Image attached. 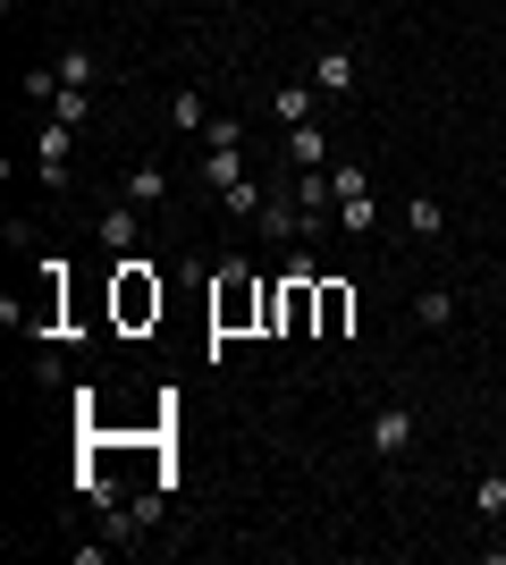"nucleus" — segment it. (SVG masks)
<instances>
[{"label":"nucleus","mask_w":506,"mask_h":565,"mask_svg":"<svg viewBox=\"0 0 506 565\" xmlns=\"http://www.w3.org/2000/svg\"><path fill=\"white\" fill-rule=\"evenodd\" d=\"M119 194H127V203H144V212H161V203H169V169L161 161H136L119 178Z\"/></svg>","instance_id":"obj_12"},{"label":"nucleus","mask_w":506,"mask_h":565,"mask_svg":"<svg viewBox=\"0 0 506 565\" xmlns=\"http://www.w3.org/2000/svg\"><path fill=\"white\" fill-rule=\"evenodd\" d=\"M346 321H355V287L321 270V321H313V338H346Z\"/></svg>","instance_id":"obj_10"},{"label":"nucleus","mask_w":506,"mask_h":565,"mask_svg":"<svg viewBox=\"0 0 506 565\" xmlns=\"http://www.w3.org/2000/svg\"><path fill=\"white\" fill-rule=\"evenodd\" d=\"M161 118H169V136H212V102H203V85H177Z\"/></svg>","instance_id":"obj_8"},{"label":"nucleus","mask_w":506,"mask_h":565,"mask_svg":"<svg viewBox=\"0 0 506 565\" xmlns=\"http://www.w3.org/2000/svg\"><path fill=\"white\" fill-rule=\"evenodd\" d=\"M413 430H422V423H413V405H372V430H363V448L380 456V465H397V456L413 448Z\"/></svg>","instance_id":"obj_4"},{"label":"nucleus","mask_w":506,"mask_h":565,"mask_svg":"<svg viewBox=\"0 0 506 565\" xmlns=\"http://www.w3.org/2000/svg\"><path fill=\"white\" fill-rule=\"evenodd\" d=\"M304 76H313V85H321L330 102H337V94H355V51H346V43H321Z\"/></svg>","instance_id":"obj_6"},{"label":"nucleus","mask_w":506,"mask_h":565,"mask_svg":"<svg viewBox=\"0 0 506 565\" xmlns=\"http://www.w3.org/2000/svg\"><path fill=\"white\" fill-rule=\"evenodd\" d=\"M313 228H321V220L304 212L295 194H288V203H262V236H270V245H304V236H313Z\"/></svg>","instance_id":"obj_7"},{"label":"nucleus","mask_w":506,"mask_h":565,"mask_svg":"<svg viewBox=\"0 0 506 565\" xmlns=\"http://www.w3.org/2000/svg\"><path fill=\"white\" fill-rule=\"evenodd\" d=\"M406 236H422V245H431V236H448V212H439L431 194H413V203H406Z\"/></svg>","instance_id":"obj_15"},{"label":"nucleus","mask_w":506,"mask_h":565,"mask_svg":"<svg viewBox=\"0 0 506 565\" xmlns=\"http://www.w3.org/2000/svg\"><path fill=\"white\" fill-rule=\"evenodd\" d=\"M161 305H169L161 270H152L144 254H119V270H110V321H119V330H152Z\"/></svg>","instance_id":"obj_2"},{"label":"nucleus","mask_w":506,"mask_h":565,"mask_svg":"<svg viewBox=\"0 0 506 565\" xmlns=\"http://www.w3.org/2000/svg\"><path fill=\"white\" fill-rule=\"evenodd\" d=\"M51 118H60V127H85V94H76V85H60V102H51Z\"/></svg>","instance_id":"obj_20"},{"label":"nucleus","mask_w":506,"mask_h":565,"mask_svg":"<svg viewBox=\"0 0 506 565\" xmlns=\"http://www.w3.org/2000/svg\"><path fill=\"white\" fill-rule=\"evenodd\" d=\"M18 94H25V102H60V68H25Z\"/></svg>","instance_id":"obj_19"},{"label":"nucleus","mask_w":506,"mask_h":565,"mask_svg":"<svg viewBox=\"0 0 506 565\" xmlns=\"http://www.w3.org/2000/svg\"><path fill=\"white\" fill-rule=\"evenodd\" d=\"M219 212H228V220H262V178L228 186V194H219Z\"/></svg>","instance_id":"obj_18"},{"label":"nucleus","mask_w":506,"mask_h":565,"mask_svg":"<svg viewBox=\"0 0 506 565\" xmlns=\"http://www.w3.org/2000/svg\"><path fill=\"white\" fill-rule=\"evenodd\" d=\"M321 102H330V94H321L313 76H279V85H270V110H279V127H313Z\"/></svg>","instance_id":"obj_5"},{"label":"nucleus","mask_w":506,"mask_h":565,"mask_svg":"<svg viewBox=\"0 0 506 565\" xmlns=\"http://www.w3.org/2000/svg\"><path fill=\"white\" fill-rule=\"evenodd\" d=\"M51 68H60V85H76V94H94V51H60V60H51Z\"/></svg>","instance_id":"obj_17"},{"label":"nucleus","mask_w":506,"mask_h":565,"mask_svg":"<svg viewBox=\"0 0 506 565\" xmlns=\"http://www.w3.org/2000/svg\"><path fill=\"white\" fill-rule=\"evenodd\" d=\"M473 515H482V523H506V472H482V481H473Z\"/></svg>","instance_id":"obj_16"},{"label":"nucleus","mask_w":506,"mask_h":565,"mask_svg":"<svg viewBox=\"0 0 506 565\" xmlns=\"http://www.w3.org/2000/svg\"><path fill=\"white\" fill-rule=\"evenodd\" d=\"M288 161L295 169H330V127H321V118L313 127H288Z\"/></svg>","instance_id":"obj_14"},{"label":"nucleus","mask_w":506,"mask_h":565,"mask_svg":"<svg viewBox=\"0 0 506 565\" xmlns=\"http://www.w3.org/2000/svg\"><path fill=\"white\" fill-rule=\"evenodd\" d=\"M330 186H337V228L363 236L372 220H380V203H372V178H363L355 161H330Z\"/></svg>","instance_id":"obj_3"},{"label":"nucleus","mask_w":506,"mask_h":565,"mask_svg":"<svg viewBox=\"0 0 506 565\" xmlns=\"http://www.w3.org/2000/svg\"><path fill=\"white\" fill-rule=\"evenodd\" d=\"M94 236L110 245V254H136V236H144V203H110V212L94 220Z\"/></svg>","instance_id":"obj_9"},{"label":"nucleus","mask_w":506,"mask_h":565,"mask_svg":"<svg viewBox=\"0 0 506 565\" xmlns=\"http://www.w3.org/2000/svg\"><path fill=\"white\" fill-rule=\"evenodd\" d=\"M270 321V279H254V262H219L212 270V354L219 338H245Z\"/></svg>","instance_id":"obj_1"},{"label":"nucleus","mask_w":506,"mask_h":565,"mask_svg":"<svg viewBox=\"0 0 506 565\" xmlns=\"http://www.w3.org/2000/svg\"><path fill=\"white\" fill-rule=\"evenodd\" d=\"M456 312H464V296H456V287H422V296H413V321H422L431 338H448V330H456Z\"/></svg>","instance_id":"obj_11"},{"label":"nucleus","mask_w":506,"mask_h":565,"mask_svg":"<svg viewBox=\"0 0 506 565\" xmlns=\"http://www.w3.org/2000/svg\"><path fill=\"white\" fill-rule=\"evenodd\" d=\"M203 186H212V194L245 186V152H237V143H203Z\"/></svg>","instance_id":"obj_13"}]
</instances>
